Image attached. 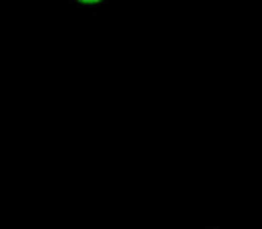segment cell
I'll list each match as a JSON object with an SVG mask.
<instances>
[{"label":"cell","mask_w":262,"mask_h":229,"mask_svg":"<svg viewBox=\"0 0 262 229\" xmlns=\"http://www.w3.org/2000/svg\"><path fill=\"white\" fill-rule=\"evenodd\" d=\"M80 2H86V4H93V2H100V0H80Z\"/></svg>","instance_id":"cell-1"}]
</instances>
